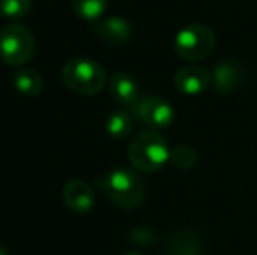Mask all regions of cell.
<instances>
[{
  "mask_svg": "<svg viewBox=\"0 0 257 255\" xmlns=\"http://www.w3.org/2000/svg\"><path fill=\"white\" fill-rule=\"evenodd\" d=\"M132 241L139 245H151L153 243V232L144 227H137L132 231Z\"/></svg>",
  "mask_w": 257,
  "mask_h": 255,
  "instance_id": "18",
  "label": "cell"
},
{
  "mask_svg": "<svg viewBox=\"0 0 257 255\" xmlns=\"http://www.w3.org/2000/svg\"><path fill=\"white\" fill-rule=\"evenodd\" d=\"M132 112L151 129H165L172 126L173 117H175L173 107L165 98H159V96L140 98V102L137 103Z\"/></svg>",
  "mask_w": 257,
  "mask_h": 255,
  "instance_id": "6",
  "label": "cell"
},
{
  "mask_svg": "<svg viewBox=\"0 0 257 255\" xmlns=\"http://www.w3.org/2000/svg\"><path fill=\"white\" fill-rule=\"evenodd\" d=\"M96 185L112 203L122 210L139 208L146 196V185L135 171L124 166L112 168L98 177Z\"/></svg>",
  "mask_w": 257,
  "mask_h": 255,
  "instance_id": "1",
  "label": "cell"
},
{
  "mask_svg": "<svg viewBox=\"0 0 257 255\" xmlns=\"http://www.w3.org/2000/svg\"><path fill=\"white\" fill-rule=\"evenodd\" d=\"M170 163L179 170H191L196 166L198 163V154L191 145L186 143H179L170 150Z\"/></svg>",
  "mask_w": 257,
  "mask_h": 255,
  "instance_id": "16",
  "label": "cell"
},
{
  "mask_svg": "<svg viewBox=\"0 0 257 255\" xmlns=\"http://www.w3.org/2000/svg\"><path fill=\"white\" fill-rule=\"evenodd\" d=\"M245 72L240 63L233 62V60H224L219 62L212 74L213 79V88L219 93H229L236 89L245 82Z\"/></svg>",
  "mask_w": 257,
  "mask_h": 255,
  "instance_id": "11",
  "label": "cell"
},
{
  "mask_svg": "<svg viewBox=\"0 0 257 255\" xmlns=\"http://www.w3.org/2000/svg\"><path fill=\"white\" fill-rule=\"evenodd\" d=\"M110 95L119 105L128 107L130 110L135 109V105L140 102V88L139 82L128 72H115L112 74L110 82H108Z\"/></svg>",
  "mask_w": 257,
  "mask_h": 255,
  "instance_id": "10",
  "label": "cell"
},
{
  "mask_svg": "<svg viewBox=\"0 0 257 255\" xmlns=\"http://www.w3.org/2000/svg\"><path fill=\"white\" fill-rule=\"evenodd\" d=\"M34 0H0V16L7 20H21L30 13Z\"/></svg>",
  "mask_w": 257,
  "mask_h": 255,
  "instance_id": "17",
  "label": "cell"
},
{
  "mask_svg": "<svg viewBox=\"0 0 257 255\" xmlns=\"http://www.w3.org/2000/svg\"><path fill=\"white\" fill-rule=\"evenodd\" d=\"M61 197L67 208H70L75 213H89L95 208V191L84 180H70L65 184Z\"/></svg>",
  "mask_w": 257,
  "mask_h": 255,
  "instance_id": "8",
  "label": "cell"
},
{
  "mask_svg": "<svg viewBox=\"0 0 257 255\" xmlns=\"http://www.w3.org/2000/svg\"><path fill=\"white\" fill-rule=\"evenodd\" d=\"M95 34L108 46H124L132 39L133 27L121 16H108L95 25Z\"/></svg>",
  "mask_w": 257,
  "mask_h": 255,
  "instance_id": "9",
  "label": "cell"
},
{
  "mask_svg": "<svg viewBox=\"0 0 257 255\" xmlns=\"http://www.w3.org/2000/svg\"><path fill=\"white\" fill-rule=\"evenodd\" d=\"M175 53L187 62H200L208 58L215 49V34L201 23L187 25L175 35Z\"/></svg>",
  "mask_w": 257,
  "mask_h": 255,
  "instance_id": "5",
  "label": "cell"
},
{
  "mask_svg": "<svg viewBox=\"0 0 257 255\" xmlns=\"http://www.w3.org/2000/svg\"><path fill=\"white\" fill-rule=\"evenodd\" d=\"M122 255H142V253H139V252H126V253H122Z\"/></svg>",
  "mask_w": 257,
  "mask_h": 255,
  "instance_id": "20",
  "label": "cell"
},
{
  "mask_svg": "<svg viewBox=\"0 0 257 255\" xmlns=\"http://www.w3.org/2000/svg\"><path fill=\"white\" fill-rule=\"evenodd\" d=\"M37 42L28 27L11 23L0 30V60L6 65L20 68L35 56Z\"/></svg>",
  "mask_w": 257,
  "mask_h": 255,
  "instance_id": "4",
  "label": "cell"
},
{
  "mask_svg": "<svg viewBox=\"0 0 257 255\" xmlns=\"http://www.w3.org/2000/svg\"><path fill=\"white\" fill-rule=\"evenodd\" d=\"M13 84L21 95L37 96L44 89V79L34 68H20V70L14 72Z\"/></svg>",
  "mask_w": 257,
  "mask_h": 255,
  "instance_id": "13",
  "label": "cell"
},
{
  "mask_svg": "<svg viewBox=\"0 0 257 255\" xmlns=\"http://www.w3.org/2000/svg\"><path fill=\"white\" fill-rule=\"evenodd\" d=\"M133 129V117L126 110H115L107 117V133L115 140L126 138Z\"/></svg>",
  "mask_w": 257,
  "mask_h": 255,
  "instance_id": "14",
  "label": "cell"
},
{
  "mask_svg": "<svg viewBox=\"0 0 257 255\" xmlns=\"http://www.w3.org/2000/svg\"><path fill=\"white\" fill-rule=\"evenodd\" d=\"M168 255H205L201 238L193 231H175L166 241Z\"/></svg>",
  "mask_w": 257,
  "mask_h": 255,
  "instance_id": "12",
  "label": "cell"
},
{
  "mask_svg": "<svg viewBox=\"0 0 257 255\" xmlns=\"http://www.w3.org/2000/svg\"><path fill=\"white\" fill-rule=\"evenodd\" d=\"M128 159L140 173H156L170 161V147L158 129H140L128 145Z\"/></svg>",
  "mask_w": 257,
  "mask_h": 255,
  "instance_id": "2",
  "label": "cell"
},
{
  "mask_svg": "<svg viewBox=\"0 0 257 255\" xmlns=\"http://www.w3.org/2000/svg\"><path fill=\"white\" fill-rule=\"evenodd\" d=\"M212 72H208V68L200 67V65H186V67L179 68L173 75L175 89L187 96L201 95L212 86Z\"/></svg>",
  "mask_w": 257,
  "mask_h": 255,
  "instance_id": "7",
  "label": "cell"
},
{
  "mask_svg": "<svg viewBox=\"0 0 257 255\" xmlns=\"http://www.w3.org/2000/svg\"><path fill=\"white\" fill-rule=\"evenodd\" d=\"M108 0H70V6L79 18L95 21L105 13Z\"/></svg>",
  "mask_w": 257,
  "mask_h": 255,
  "instance_id": "15",
  "label": "cell"
},
{
  "mask_svg": "<svg viewBox=\"0 0 257 255\" xmlns=\"http://www.w3.org/2000/svg\"><path fill=\"white\" fill-rule=\"evenodd\" d=\"M0 255H9V250H7L4 245H0Z\"/></svg>",
  "mask_w": 257,
  "mask_h": 255,
  "instance_id": "19",
  "label": "cell"
},
{
  "mask_svg": "<svg viewBox=\"0 0 257 255\" xmlns=\"http://www.w3.org/2000/svg\"><path fill=\"white\" fill-rule=\"evenodd\" d=\"M61 79L63 84L70 91L82 96L98 95L107 84V72L95 60L77 56L70 58L61 68Z\"/></svg>",
  "mask_w": 257,
  "mask_h": 255,
  "instance_id": "3",
  "label": "cell"
}]
</instances>
